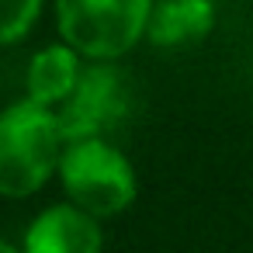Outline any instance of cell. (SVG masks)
Listing matches in <instances>:
<instances>
[{"mask_svg":"<svg viewBox=\"0 0 253 253\" xmlns=\"http://www.w3.org/2000/svg\"><path fill=\"white\" fill-rule=\"evenodd\" d=\"M215 25V7L208 0H160L149 14V42L173 49L187 42H201Z\"/></svg>","mask_w":253,"mask_h":253,"instance_id":"8992f818","label":"cell"},{"mask_svg":"<svg viewBox=\"0 0 253 253\" xmlns=\"http://www.w3.org/2000/svg\"><path fill=\"white\" fill-rule=\"evenodd\" d=\"M94 218L80 205L45 208L25 232V253H101L104 236Z\"/></svg>","mask_w":253,"mask_h":253,"instance_id":"5b68a950","label":"cell"},{"mask_svg":"<svg viewBox=\"0 0 253 253\" xmlns=\"http://www.w3.org/2000/svg\"><path fill=\"white\" fill-rule=\"evenodd\" d=\"M59 35L87 59L125 56L149 28L153 0H56Z\"/></svg>","mask_w":253,"mask_h":253,"instance_id":"7a4b0ae2","label":"cell"},{"mask_svg":"<svg viewBox=\"0 0 253 253\" xmlns=\"http://www.w3.org/2000/svg\"><path fill=\"white\" fill-rule=\"evenodd\" d=\"M80 73H84L80 70V52L70 42L66 45H49L28 66V97L45 104V108L63 104L73 94Z\"/></svg>","mask_w":253,"mask_h":253,"instance_id":"52a82bcc","label":"cell"},{"mask_svg":"<svg viewBox=\"0 0 253 253\" xmlns=\"http://www.w3.org/2000/svg\"><path fill=\"white\" fill-rule=\"evenodd\" d=\"M0 253H18V250H14V246H7L4 239H0Z\"/></svg>","mask_w":253,"mask_h":253,"instance_id":"9c48e42d","label":"cell"},{"mask_svg":"<svg viewBox=\"0 0 253 253\" xmlns=\"http://www.w3.org/2000/svg\"><path fill=\"white\" fill-rule=\"evenodd\" d=\"M128 80L118 66H111V59H101L94 66H87L73 87V94L63 101V108L56 111L63 139L77 142V139H101L108 132H115L132 108V94H128Z\"/></svg>","mask_w":253,"mask_h":253,"instance_id":"277c9868","label":"cell"},{"mask_svg":"<svg viewBox=\"0 0 253 253\" xmlns=\"http://www.w3.org/2000/svg\"><path fill=\"white\" fill-rule=\"evenodd\" d=\"M42 0H0V45H11L32 32Z\"/></svg>","mask_w":253,"mask_h":253,"instance_id":"ba28073f","label":"cell"},{"mask_svg":"<svg viewBox=\"0 0 253 253\" xmlns=\"http://www.w3.org/2000/svg\"><path fill=\"white\" fill-rule=\"evenodd\" d=\"M59 173H63V187L70 201L97 218L118 215L135 201V170L104 139L66 142Z\"/></svg>","mask_w":253,"mask_h":253,"instance_id":"3957f363","label":"cell"},{"mask_svg":"<svg viewBox=\"0 0 253 253\" xmlns=\"http://www.w3.org/2000/svg\"><path fill=\"white\" fill-rule=\"evenodd\" d=\"M66 149L59 118L39 104L21 101L0 115V194L28 198L35 194L52 170L59 167Z\"/></svg>","mask_w":253,"mask_h":253,"instance_id":"6da1fadb","label":"cell"}]
</instances>
